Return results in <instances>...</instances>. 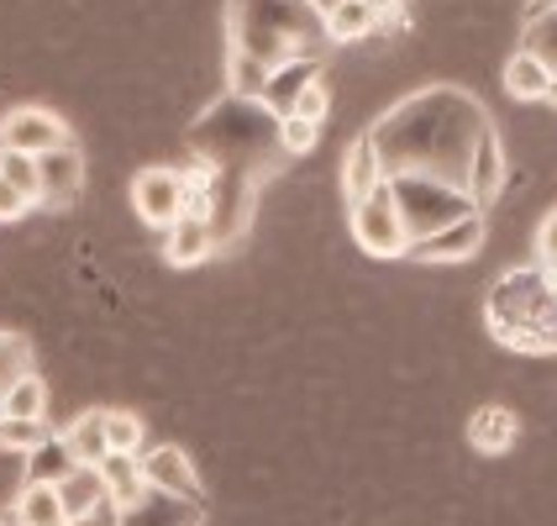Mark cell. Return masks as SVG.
<instances>
[{"label": "cell", "mask_w": 557, "mask_h": 526, "mask_svg": "<svg viewBox=\"0 0 557 526\" xmlns=\"http://www.w3.org/2000/svg\"><path fill=\"white\" fill-rule=\"evenodd\" d=\"M352 211V237H358V248L373 253V258H405L410 248V237H405L400 227V211H395V189L389 180L384 185H373L358 206H347Z\"/></svg>", "instance_id": "8992f818"}, {"label": "cell", "mask_w": 557, "mask_h": 526, "mask_svg": "<svg viewBox=\"0 0 557 526\" xmlns=\"http://www.w3.org/2000/svg\"><path fill=\"white\" fill-rule=\"evenodd\" d=\"M310 79H315V59H295V63H278L274 74H269V85H263V106L274 111V117H289V106L300 100Z\"/></svg>", "instance_id": "d6986e66"}, {"label": "cell", "mask_w": 557, "mask_h": 526, "mask_svg": "<svg viewBox=\"0 0 557 526\" xmlns=\"http://www.w3.org/2000/svg\"><path fill=\"white\" fill-rule=\"evenodd\" d=\"M0 416H11V421H42L48 416V384H42V374H22L5 395H0Z\"/></svg>", "instance_id": "cb8c5ba5"}, {"label": "cell", "mask_w": 557, "mask_h": 526, "mask_svg": "<svg viewBox=\"0 0 557 526\" xmlns=\"http://www.w3.org/2000/svg\"><path fill=\"white\" fill-rule=\"evenodd\" d=\"M69 143V126L53 117V111H42V106H16L5 122H0V148H11V154H48V148H63Z\"/></svg>", "instance_id": "8fae6325"}, {"label": "cell", "mask_w": 557, "mask_h": 526, "mask_svg": "<svg viewBox=\"0 0 557 526\" xmlns=\"http://www.w3.org/2000/svg\"><path fill=\"white\" fill-rule=\"evenodd\" d=\"M521 48L536 53V59L553 69V79H557V11H547L542 22H527V27H521Z\"/></svg>", "instance_id": "4316f807"}, {"label": "cell", "mask_w": 557, "mask_h": 526, "mask_svg": "<svg viewBox=\"0 0 557 526\" xmlns=\"http://www.w3.org/2000/svg\"><path fill=\"white\" fill-rule=\"evenodd\" d=\"M27 211H32L27 195H22L16 185H5V180H0V221H16V217H27Z\"/></svg>", "instance_id": "836d02e7"}, {"label": "cell", "mask_w": 557, "mask_h": 526, "mask_svg": "<svg viewBox=\"0 0 557 526\" xmlns=\"http://www.w3.org/2000/svg\"><path fill=\"white\" fill-rule=\"evenodd\" d=\"M122 526H206V505L148 490L137 505H126L122 511Z\"/></svg>", "instance_id": "5bb4252c"}, {"label": "cell", "mask_w": 557, "mask_h": 526, "mask_svg": "<svg viewBox=\"0 0 557 526\" xmlns=\"http://www.w3.org/2000/svg\"><path fill=\"white\" fill-rule=\"evenodd\" d=\"M468 442L479 448V453H510L516 442H521V416L510 411V405H479L473 416H468Z\"/></svg>", "instance_id": "4fadbf2b"}, {"label": "cell", "mask_w": 557, "mask_h": 526, "mask_svg": "<svg viewBox=\"0 0 557 526\" xmlns=\"http://www.w3.org/2000/svg\"><path fill=\"white\" fill-rule=\"evenodd\" d=\"M189 158L206 169H226V174H248L263 180L284 163V143H278V117L263 100H243V95H221L216 106L189 126Z\"/></svg>", "instance_id": "7a4b0ae2"}, {"label": "cell", "mask_w": 557, "mask_h": 526, "mask_svg": "<svg viewBox=\"0 0 557 526\" xmlns=\"http://www.w3.org/2000/svg\"><path fill=\"white\" fill-rule=\"evenodd\" d=\"M310 5H315V11L326 16V11H332V5H342V0H310Z\"/></svg>", "instance_id": "ab89813d"}, {"label": "cell", "mask_w": 557, "mask_h": 526, "mask_svg": "<svg viewBox=\"0 0 557 526\" xmlns=\"http://www.w3.org/2000/svg\"><path fill=\"white\" fill-rule=\"evenodd\" d=\"M252 185L248 174H226L211 169L206 174V221H211V237H237L252 217Z\"/></svg>", "instance_id": "52a82bcc"}, {"label": "cell", "mask_w": 557, "mask_h": 526, "mask_svg": "<svg viewBox=\"0 0 557 526\" xmlns=\"http://www.w3.org/2000/svg\"><path fill=\"white\" fill-rule=\"evenodd\" d=\"M536 274H542V290L557 301V264H536Z\"/></svg>", "instance_id": "74e56055"}, {"label": "cell", "mask_w": 557, "mask_h": 526, "mask_svg": "<svg viewBox=\"0 0 557 526\" xmlns=\"http://www.w3.org/2000/svg\"><path fill=\"white\" fill-rule=\"evenodd\" d=\"M490 132L495 126L484 117V106L468 90H458V85H426V90L405 95L395 111H384L363 137L373 143V154L384 163V180L421 174V180H442V185L463 189L468 163H473L479 143Z\"/></svg>", "instance_id": "6da1fadb"}, {"label": "cell", "mask_w": 557, "mask_h": 526, "mask_svg": "<svg viewBox=\"0 0 557 526\" xmlns=\"http://www.w3.org/2000/svg\"><path fill=\"white\" fill-rule=\"evenodd\" d=\"M484 248V211H473V217L453 221V227H442L432 237H416L405 258H416V264H463L473 253Z\"/></svg>", "instance_id": "7c38bea8"}, {"label": "cell", "mask_w": 557, "mask_h": 526, "mask_svg": "<svg viewBox=\"0 0 557 526\" xmlns=\"http://www.w3.org/2000/svg\"><path fill=\"white\" fill-rule=\"evenodd\" d=\"M11 511H16L27 526H63L69 522V516H63V505H59V496H53V485H27V490L16 496Z\"/></svg>", "instance_id": "484cf974"}, {"label": "cell", "mask_w": 557, "mask_h": 526, "mask_svg": "<svg viewBox=\"0 0 557 526\" xmlns=\"http://www.w3.org/2000/svg\"><path fill=\"white\" fill-rule=\"evenodd\" d=\"M53 496H59L63 516L74 522V516H90L95 505H106V479H100V468L90 464H74L63 474L59 485H53Z\"/></svg>", "instance_id": "2e32d148"}, {"label": "cell", "mask_w": 557, "mask_h": 526, "mask_svg": "<svg viewBox=\"0 0 557 526\" xmlns=\"http://www.w3.org/2000/svg\"><path fill=\"white\" fill-rule=\"evenodd\" d=\"M32 369V347L27 338H16V332H0V395Z\"/></svg>", "instance_id": "f1b7e54d"}, {"label": "cell", "mask_w": 557, "mask_h": 526, "mask_svg": "<svg viewBox=\"0 0 557 526\" xmlns=\"http://www.w3.org/2000/svg\"><path fill=\"white\" fill-rule=\"evenodd\" d=\"M505 90L516 95V100H547V90H553V69L536 59V53L516 48L510 63H505Z\"/></svg>", "instance_id": "44dd1931"}, {"label": "cell", "mask_w": 557, "mask_h": 526, "mask_svg": "<svg viewBox=\"0 0 557 526\" xmlns=\"http://www.w3.org/2000/svg\"><path fill=\"white\" fill-rule=\"evenodd\" d=\"M232 59L258 63L274 74L278 63L321 59L326 48V22L310 0H232Z\"/></svg>", "instance_id": "3957f363"}, {"label": "cell", "mask_w": 557, "mask_h": 526, "mask_svg": "<svg viewBox=\"0 0 557 526\" xmlns=\"http://www.w3.org/2000/svg\"><path fill=\"white\" fill-rule=\"evenodd\" d=\"M100 479H106V500H111L116 511H126V505H137V500L148 496L137 453H106V458H100Z\"/></svg>", "instance_id": "e0dca14e"}, {"label": "cell", "mask_w": 557, "mask_h": 526, "mask_svg": "<svg viewBox=\"0 0 557 526\" xmlns=\"http://www.w3.org/2000/svg\"><path fill=\"white\" fill-rule=\"evenodd\" d=\"M0 526H27V522H22L16 511H0Z\"/></svg>", "instance_id": "f35d334b"}, {"label": "cell", "mask_w": 557, "mask_h": 526, "mask_svg": "<svg viewBox=\"0 0 557 526\" xmlns=\"http://www.w3.org/2000/svg\"><path fill=\"white\" fill-rule=\"evenodd\" d=\"M373 185H384V163H379L369 137H358V143L347 148V158H342V189H347V206H358Z\"/></svg>", "instance_id": "ac0fdd59"}, {"label": "cell", "mask_w": 557, "mask_h": 526, "mask_svg": "<svg viewBox=\"0 0 557 526\" xmlns=\"http://www.w3.org/2000/svg\"><path fill=\"white\" fill-rule=\"evenodd\" d=\"M289 117H300V122H310V126H326V117H332V95H326V85L310 79L306 90H300V100L289 106Z\"/></svg>", "instance_id": "1f68e13d"}, {"label": "cell", "mask_w": 557, "mask_h": 526, "mask_svg": "<svg viewBox=\"0 0 557 526\" xmlns=\"http://www.w3.org/2000/svg\"><path fill=\"white\" fill-rule=\"evenodd\" d=\"M63 526H122V511L106 500V505H95L90 516H74V522H63Z\"/></svg>", "instance_id": "d590c367"}, {"label": "cell", "mask_w": 557, "mask_h": 526, "mask_svg": "<svg viewBox=\"0 0 557 526\" xmlns=\"http://www.w3.org/2000/svg\"><path fill=\"white\" fill-rule=\"evenodd\" d=\"M389 189H395V211H400V227L410 243L479 211L463 189L442 185V180H421V174H400V180H389Z\"/></svg>", "instance_id": "5b68a950"}, {"label": "cell", "mask_w": 557, "mask_h": 526, "mask_svg": "<svg viewBox=\"0 0 557 526\" xmlns=\"http://www.w3.org/2000/svg\"><path fill=\"white\" fill-rule=\"evenodd\" d=\"M137 464H143V485H148V490L206 505L200 474H195V464L185 458V448H174V442H163V448H143V453H137Z\"/></svg>", "instance_id": "9c48e42d"}, {"label": "cell", "mask_w": 557, "mask_h": 526, "mask_svg": "<svg viewBox=\"0 0 557 526\" xmlns=\"http://www.w3.org/2000/svg\"><path fill=\"white\" fill-rule=\"evenodd\" d=\"M106 448H111V453H143V416L106 411Z\"/></svg>", "instance_id": "83f0119b"}, {"label": "cell", "mask_w": 557, "mask_h": 526, "mask_svg": "<svg viewBox=\"0 0 557 526\" xmlns=\"http://www.w3.org/2000/svg\"><path fill=\"white\" fill-rule=\"evenodd\" d=\"M69 468H74V453L63 448V437H48L27 453V485H59Z\"/></svg>", "instance_id": "d4e9b609"}, {"label": "cell", "mask_w": 557, "mask_h": 526, "mask_svg": "<svg viewBox=\"0 0 557 526\" xmlns=\"http://www.w3.org/2000/svg\"><path fill=\"white\" fill-rule=\"evenodd\" d=\"M547 106H557V79H553V90H547Z\"/></svg>", "instance_id": "60d3db41"}, {"label": "cell", "mask_w": 557, "mask_h": 526, "mask_svg": "<svg viewBox=\"0 0 557 526\" xmlns=\"http://www.w3.org/2000/svg\"><path fill=\"white\" fill-rule=\"evenodd\" d=\"M48 421H11V416H0V448L5 453H32L37 442H48Z\"/></svg>", "instance_id": "4dcf8cb0"}, {"label": "cell", "mask_w": 557, "mask_h": 526, "mask_svg": "<svg viewBox=\"0 0 557 526\" xmlns=\"http://www.w3.org/2000/svg\"><path fill=\"white\" fill-rule=\"evenodd\" d=\"M315 137H321V126L300 122V117H278V143H284V154H310L315 148Z\"/></svg>", "instance_id": "d6a6232c"}, {"label": "cell", "mask_w": 557, "mask_h": 526, "mask_svg": "<svg viewBox=\"0 0 557 526\" xmlns=\"http://www.w3.org/2000/svg\"><path fill=\"white\" fill-rule=\"evenodd\" d=\"M132 206H137V217L148 227L169 232L174 221L185 217V174L180 169H143L132 180Z\"/></svg>", "instance_id": "30bf717a"}, {"label": "cell", "mask_w": 557, "mask_h": 526, "mask_svg": "<svg viewBox=\"0 0 557 526\" xmlns=\"http://www.w3.org/2000/svg\"><path fill=\"white\" fill-rule=\"evenodd\" d=\"M216 248V237H211V221L206 217H180L169 227V264H200L206 253Z\"/></svg>", "instance_id": "7402d4cb"}, {"label": "cell", "mask_w": 557, "mask_h": 526, "mask_svg": "<svg viewBox=\"0 0 557 526\" xmlns=\"http://www.w3.org/2000/svg\"><path fill=\"white\" fill-rule=\"evenodd\" d=\"M0 180H5V185H16L32 206H37V158L32 154H11V148H0Z\"/></svg>", "instance_id": "f546056e"}, {"label": "cell", "mask_w": 557, "mask_h": 526, "mask_svg": "<svg viewBox=\"0 0 557 526\" xmlns=\"http://www.w3.org/2000/svg\"><path fill=\"white\" fill-rule=\"evenodd\" d=\"M536 264H557V211H547L542 232H536Z\"/></svg>", "instance_id": "e575fe53"}, {"label": "cell", "mask_w": 557, "mask_h": 526, "mask_svg": "<svg viewBox=\"0 0 557 526\" xmlns=\"http://www.w3.org/2000/svg\"><path fill=\"white\" fill-rule=\"evenodd\" d=\"M63 448L74 453V464L100 468V458L111 453V448H106V411H79V416L69 421V432H63Z\"/></svg>", "instance_id": "ffe728a7"}, {"label": "cell", "mask_w": 557, "mask_h": 526, "mask_svg": "<svg viewBox=\"0 0 557 526\" xmlns=\"http://www.w3.org/2000/svg\"><path fill=\"white\" fill-rule=\"evenodd\" d=\"M321 22H326V42H352V37L379 32V11H373V0H342Z\"/></svg>", "instance_id": "603a6c76"}, {"label": "cell", "mask_w": 557, "mask_h": 526, "mask_svg": "<svg viewBox=\"0 0 557 526\" xmlns=\"http://www.w3.org/2000/svg\"><path fill=\"white\" fill-rule=\"evenodd\" d=\"M85 189V154L74 148V137L63 148H48L37 154V206L48 211H69Z\"/></svg>", "instance_id": "ba28073f"}, {"label": "cell", "mask_w": 557, "mask_h": 526, "mask_svg": "<svg viewBox=\"0 0 557 526\" xmlns=\"http://www.w3.org/2000/svg\"><path fill=\"white\" fill-rule=\"evenodd\" d=\"M547 11H557V0H527V11H521V27H527V22H542Z\"/></svg>", "instance_id": "8d00e7d4"}, {"label": "cell", "mask_w": 557, "mask_h": 526, "mask_svg": "<svg viewBox=\"0 0 557 526\" xmlns=\"http://www.w3.org/2000/svg\"><path fill=\"white\" fill-rule=\"evenodd\" d=\"M463 189H468V200H473L479 211L505 189V148H499L495 132L479 143V154H473V163H468V185Z\"/></svg>", "instance_id": "9a60e30c"}, {"label": "cell", "mask_w": 557, "mask_h": 526, "mask_svg": "<svg viewBox=\"0 0 557 526\" xmlns=\"http://www.w3.org/2000/svg\"><path fill=\"white\" fill-rule=\"evenodd\" d=\"M484 321H490L495 342L516 347V353H557V301L542 290L536 264L510 269L490 284Z\"/></svg>", "instance_id": "277c9868"}]
</instances>
